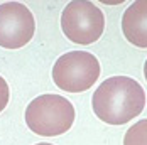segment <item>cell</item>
<instances>
[{"label": "cell", "instance_id": "6da1fadb", "mask_svg": "<svg viewBox=\"0 0 147 145\" xmlns=\"http://www.w3.org/2000/svg\"><path fill=\"white\" fill-rule=\"evenodd\" d=\"M95 115L110 125H123L146 108V91L129 76H112L93 93Z\"/></svg>", "mask_w": 147, "mask_h": 145}, {"label": "cell", "instance_id": "7a4b0ae2", "mask_svg": "<svg viewBox=\"0 0 147 145\" xmlns=\"http://www.w3.org/2000/svg\"><path fill=\"white\" fill-rule=\"evenodd\" d=\"M76 111L69 100L61 95H41L26 110V123L41 137H58L73 125Z\"/></svg>", "mask_w": 147, "mask_h": 145}, {"label": "cell", "instance_id": "3957f363", "mask_svg": "<svg viewBox=\"0 0 147 145\" xmlns=\"http://www.w3.org/2000/svg\"><path fill=\"white\" fill-rule=\"evenodd\" d=\"M100 62L86 51H71L63 54L53 66L54 85L68 93H83L96 83Z\"/></svg>", "mask_w": 147, "mask_h": 145}, {"label": "cell", "instance_id": "277c9868", "mask_svg": "<svg viewBox=\"0 0 147 145\" xmlns=\"http://www.w3.org/2000/svg\"><path fill=\"white\" fill-rule=\"evenodd\" d=\"M61 29L71 42L88 46L103 36L105 15L93 2L74 0L63 10Z\"/></svg>", "mask_w": 147, "mask_h": 145}, {"label": "cell", "instance_id": "5b68a950", "mask_svg": "<svg viewBox=\"0 0 147 145\" xmlns=\"http://www.w3.org/2000/svg\"><path fill=\"white\" fill-rule=\"evenodd\" d=\"M36 32V20L20 2L0 3V47L20 49L30 42Z\"/></svg>", "mask_w": 147, "mask_h": 145}, {"label": "cell", "instance_id": "8992f818", "mask_svg": "<svg viewBox=\"0 0 147 145\" xmlns=\"http://www.w3.org/2000/svg\"><path fill=\"white\" fill-rule=\"evenodd\" d=\"M147 3L144 0H137L123 12L122 17V30L129 42L137 47H147Z\"/></svg>", "mask_w": 147, "mask_h": 145}, {"label": "cell", "instance_id": "52a82bcc", "mask_svg": "<svg viewBox=\"0 0 147 145\" xmlns=\"http://www.w3.org/2000/svg\"><path fill=\"white\" fill-rule=\"evenodd\" d=\"M146 130L147 120L137 122L127 130L125 137H123V145H146Z\"/></svg>", "mask_w": 147, "mask_h": 145}, {"label": "cell", "instance_id": "ba28073f", "mask_svg": "<svg viewBox=\"0 0 147 145\" xmlns=\"http://www.w3.org/2000/svg\"><path fill=\"white\" fill-rule=\"evenodd\" d=\"M9 100H10V89H9V85L7 81L0 76V113L5 110V106L9 105Z\"/></svg>", "mask_w": 147, "mask_h": 145}, {"label": "cell", "instance_id": "9c48e42d", "mask_svg": "<svg viewBox=\"0 0 147 145\" xmlns=\"http://www.w3.org/2000/svg\"><path fill=\"white\" fill-rule=\"evenodd\" d=\"M36 145H53V144H44V142H42V144H36Z\"/></svg>", "mask_w": 147, "mask_h": 145}]
</instances>
